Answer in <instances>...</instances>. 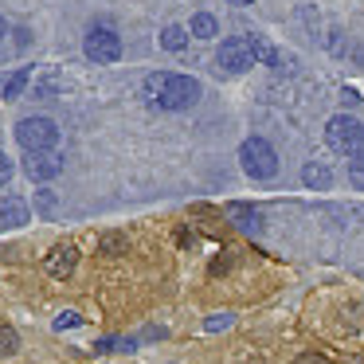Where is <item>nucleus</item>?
Masks as SVG:
<instances>
[{"mask_svg": "<svg viewBox=\"0 0 364 364\" xmlns=\"http://www.w3.org/2000/svg\"><path fill=\"white\" fill-rule=\"evenodd\" d=\"M301 181L309 184V188H329L333 184V173L325 165H317V161H309L306 168H301Z\"/></svg>", "mask_w": 364, "mask_h": 364, "instance_id": "obj_11", "label": "nucleus"}, {"mask_svg": "<svg viewBox=\"0 0 364 364\" xmlns=\"http://www.w3.org/2000/svg\"><path fill=\"white\" fill-rule=\"evenodd\" d=\"M122 251H126V235H118V231L102 235V255H122Z\"/></svg>", "mask_w": 364, "mask_h": 364, "instance_id": "obj_19", "label": "nucleus"}, {"mask_svg": "<svg viewBox=\"0 0 364 364\" xmlns=\"http://www.w3.org/2000/svg\"><path fill=\"white\" fill-rule=\"evenodd\" d=\"M231 325V314H220V317H208V329H228Z\"/></svg>", "mask_w": 364, "mask_h": 364, "instance_id": "obj_22", "label": "nucleus"}, {"mask_svg": "<svg viewBox=\"0 0 364 364\" xmlns=\"http://www.w3.org/2000/svg\"><path fill=\"white\" fill-rule=\"evenodd\" d=\"M228 215L235 220V228H243V231H259V228H262L259 212H255V208H247V204H231Z\"/></svg>", "mask_w": 364, "mask_h": 364, "instance_id": "obj_10", "label": "nucleus"}, {"mask_svg": "<svg viewBox=\"0 0 364 364\" xmlns=\"http://www.w3.org/2000/svg\"><path fill=\"white\" fill-rule=\"evenodd\" d=\"M4 32H9V24H4V20H0V40H4Z\"/></svg>", "mask_w": 364, "mask_h": 364, "instance_id": "obj_25", "label": "nucleus"}, {"mask_svg": "<svg viewBox=\"0 0 364 364\" xmlns=\"http://www.w3.org/2000/svg\"><path fill=\"white\" fill-rule=\"evenodd\" d=\"M298 364H329V360H325L321 353H301V356H298Z\"/></svg>", "mask_w": 364, "mask_h": 364, "instance_id": "obj_23", "label": "nucleus"}, {"mask_svg": "<svg viewBox=\"0 0 364 364\" xmlns=\"http://www.w3.org/2000/svg\"><path fill=\"white\" fill-rule=\"evenodd\" d=\"M40 208H43V212H51V208H55V196H51V192H40Z\"/></svg>", "mask_w": 364, "mask_h": 364, "instance_id": "obj_24", "label": "nucleus"}, {"mask_svg": "<svg viewBox=\"0 0 364 364\" xmlns=\"http://www.w3.org/2000/svg\"><path fill=\"white\" fill-rule=\"evenodd\" d=\"M188 32L196 36V40H212V36L220 32V24H215L212 12H196V16H192V24H188Z\"/></svg>", "mask_w": 364, "mask_h": 364, "instance_id": "obj_12", "label": "nucleus"}, {"mask_svg": "<svg viewBox=\"0 0 364 364\" xmlns=\"http://www.w3.org/2000/svg\"><path fill=\"white\" fill-rule=\"evenodd\" d=\"M9 181H12V161L0 153V184H9Z\"/></svg>", "mask_w": 364, "mask_h": 364, "instance_id": "obj_21", "label": "nucleus"}, {"mask_svg": "<svg viewBox=\"0 0 364 364\" xmlns=\"http://www.w3.org/2000/svg\"><path fill=\"white\" fill-rule=\"evenodd\" d=\"M200 102V82L188 79V75H173L165 87V95L157 98L161 110H188V106Z\"/></svg>", "mask_w": 364, "mask_h": 364, "instance_id": "obj_5", "label": "nucleus"}, {"mask_svg": "<svg viewBox=\"0 0 364 364\" xmlns=\"http://www.w3.org/2000/svg\"><path fill=\"white\" fill-rule=\"evenodd\" d=\"M20 348V337H16V329H9V325H4V329H0V356H12Z\"/></svg>", "mask_w": 364, "mask_h": 364, "instance_id": "obj_18", "label": "nucleus"}, {"mask_svg": "<svg viewBox=\"0 0 364 364\" xmlns=\"http://www.w3.org/2000/svg\"><path fill=\"white\" fill-rule=\"evenodd\" d=\"M247 364H262V360H247Z\"/></svg>", "mask_w": 364, "mask_h": 364, "instance_id": "obj_27", "label": "nucleus"}, {"mask_svg": "<svg viewBox=\"0 0 364 364\" xmlns=\"http://www.w3.org/2000/svg\"><path fill=\"white\" fill-rule=\"evenodd\" d=\"M348 364H364V356H356V360H348Z\"/></svg>", "mask_w": 364, "mask_h": 364, "instance_id": "obj_26", "label": "nucleus"}, {"mask_svg": "<svg viewBox=\"0 0 364 364\" xmlns=\"http://www.w3.org/2000/svg\"><path fill=\"white\" fill-rule=\"evenodd\" d=\"M28 82H32V71H16L9 79V87H4V98H20L28 90Z\"/></svg>", "mask_w": 364, "mask_h": 364, "instance_id": "obj_15", "label": "nucleus"}, {"mask_svg": "<svg viewBox=\"0 0 364 364\" xmlns=\"http://www.w3.org/2000/svg\"><path fill=\"white\" fill-rule=\"evenodd\" d=\"M24 173L32 176V181H55V176L63 173V157H55V153H28Z\"/></svg>", "mask_w": 364, "mask_h": 364, "instance_id": "obj_7", "label": "nucleus"}, {"mask_svg": "<svg viewBox=\"0 0 364 364\" xmlns=\"http://www.w3.org/2000/svg\"><path fill=\"white\" fill-rule=\"evenodd\" d=\"M235 4H247V0H235Z\"/></svg>", "mask_w": 364, "mask_h": 364, "instance_id": "obj_28", "label": "nucleus"}, {"mask_svg": "<svg viewBox=\"0 0 364 364\" xmlns=\"http://www.w3.org/2000/svg\"><path fill=\"white\" fill-rule=\"evenodd\" d=\"M75 262H79V251H75L71 243H63V247H55V251L43 259V270H48L51 278H67L75 270Z\"/></svg>", "mask_w": 364, "mask_h": 364, "instance_id": "obj_8", "label": "nucleus"}, {"mask_svg": "<svg viewBox=\"0 0 364 364\" xmlns=\"http://www.w3.org/2000/svg\"><path fill=\"white\" fill-rule=\"evenodd\" d=\"M82 51H87L90 63H118L122 40H118V32H110V28H90L87 40H82Z\"/></svg>", "mask_w": 364, "mask_h": 364, "instance_id": "obj_4", "label": "nucleus"}, {"mask_svg": "<svg viewBox=\"0 0 364 364\" xmlns=\"http://www.w3.org/2000/svg\"><path fill=\"white\" fill-rule=\"evenodd\" d=\"M247 43H251V51H255V55H259V59H262V63H270V67H278V51H274V48H270V43H267V40H259V36H251V40H247Z\"/></svg>", "mask_w": 364, "mask_h": 364, "instance_id": "obj_14", "label": "nucleus"}, {"mask_svg": "<svg viewBox=\"0 0 364 364\" xmlns=\"http://www.w3.org/2000/svg\"><path fill=\"white\" fill-rule=\"evenodd\" d=\"M16 141L24 145L28 153H51L59 141V126L51 118H24L16 126Z\"/></svg>", "mask_w": 364, "mask_h": 364, "instance_id": "obj_2", "label": "nucleus"}, {"mask_svg": "<svg viewBox=\"0 0 364 364\" xmlns=\"http://www.w3.org/2000/svg\"><path fill=\"white\" fill-rule=\"evenodd\" d=\"M28 220H32V208H28L20 196H4V200H0V223L20 228V223H28Z\"/></svg>", "mask_w": 364, "mask_h": 364, "instance_id": "obj_9", "label": "nucleus"}, {"mask_svg": "<svg viewBox=\"0 0 364 364\" xmlns=\"http://www.w3.org/2000/svg\"><path fill=\"white\" fill-rule=\"evenodd\" d=\"M168 79H173V75H149V79H145V95L153 98V102H157L161 95H165V87H168Z\"/></svg>", "mask_w": 364, "mask_h": 364, "instance_id": "obj_17", "label": "nucleus"}, {"mask_svg": "<svg viewBox=\"0 0 364 364\" xmlns=\"http://www.w3.org/2000/svg\"><path fill=\"white\" fill-rule=\"evenodd\" d=\"M184 43H188V28H181V24H168L165 32H161V48H165V51H181Z\"/></svg>", "mask_w": 364, "mask_h": 364, "instance_id": "obj_13", "label": "nucleus"}, {"mask_svg": "<svg viewBox=\"0 0 364 364\" xmlns=\"http://www.w3.org/2000/svg\"><path fill=\"white\" fill-rule=\"evenodd\" d=\"M239 161H243V173L255 176V181H270L278 173V153L262 137H247L243 149H239Z\"/></svg>", "mask_w": 364, "mask_h": 364, "instance_id": "obj_1", "label": "nucleus"}, {"mask_svg": "<svg viewBox=\"0 0 364 364\" xmlns=\"http://www.w3.org/2000/svg\"><path fill=\"white\" fill-rule=\"evenodd\" d=\"M55 325H59V329H75V325H79V314H59Z\"/></svg>", "mask_w": 364, "mask_h": 364, "instance_id": "obj_20", "label": "nucleus"}, {"mask_svg": "<svg viewBox=\"0 0 364 364\" xmlns=\"http://www.w3.org/2000/svg\"><path fill=\"white\" fill-rule=\"evenodd\" d=\"M325 141L337 153H360L364 149V126L356 118H348V114H337L325 126Z\"/></svg>", "mask_w": 364, "mask_h": 364, "instance_id": "obj_3", "label": "nucleus"}, {"mask_svg": "<svg viewBox=\"0 0 364 364\" xmlns=\"http://www.w3.org/2000/svg\"><path fill=\"white\" fill-rule=\"evenodd\" d=\"M251 63H255V51L247 40H223L220 51H215V67L223 75H243L251 71Z\"/></svg>", "mask_w": 364, "mask_h": 364, "instance_id": "obj_6", "label": "nucleus"}, {"mask_svg": "<svg viewBox=\"0 0 364 364\" xmlns=\"http://www.w3.org/2000/svg\"><path fill=\"white\" fill-rule=\"evenodd\" d=\"M348 181H353V188H364V149L353 153V161H348Z\"/></svg>", "mask_w": 364, "mask_h": 364, "instance_id": "obj_16", "label": "nucleus"}]
</instances>
